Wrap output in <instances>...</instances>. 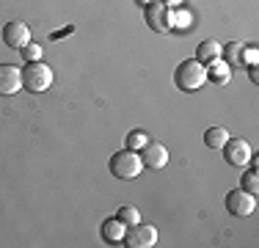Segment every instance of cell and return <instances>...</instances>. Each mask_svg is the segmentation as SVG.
Masks as SVG:
<instances>
[{
    "instance_id": "19",
    "label": "cell",
    "mask_w": 259,
    "mask_h": 248,
    "mask_svg": "<svg viewBox=\"0 0 259 248\" xmlns=\"http://www.w3.org/2000/svg\"><path fill=\"white\" fill-rule=\"evenodd\" d=\"M240 61H248V64H256V47H243V55H240Z\"/></svg>"
},
{
    "instance_id": "3",
    "label": "cell",
    "mask_w": 259,
    "mask_h": 248,
    "mask_svg": "<svg viewBox=\"0 0 259 248\" xmlns=\"http://www.w3.org/2000/svg\"><path fill=\"white\" fill-rule=\"evenodd\" d=\"M204 80H207V66L204 64H199L196 58H188V61H182L180 66H177V72H174V83H177V89L180 91H199L201 86H204Z\"/></svg>"
},
{
    "instance_id": "11",
    "label": "cell",
    "mask_w": 259,
    "mask_h": 248,
    "mask_svg": "<svg viewBox=\"0 0 259 248\" xmlns=\"http://www.w3.org/2000/svg\"><path fill=\"white\" fill-rule=\"evenodd\" d=\"M124 223H121L119 218H108V221H102V240L105 243H121L124 240Z\"/></svg>"
},
{
    "instance_id": "17",
    "label": "cell",
    "mask_w": 259,
    "mask_h": 248,
    "mask_svg": "<svg viewBox=\"0 0 259 248\" xmlns=\"http://www.w3.org/2000/svg\"><path fill=\"white\" fill-rule=\"evenodd\" d=\"M20 53H22V61H41V53H45V50H41V45L28 42V45L20 50Z\"/></svg>"
},
{
    "instance_id": "10",
    "label": "cell",
    "mask_w": 259,
    "mask_h": 248,
    "mask_svg": "<svg viewBox=\"0 0 259 248\" xmlns=\"http://www.w3.org/2000/svg\"><path fill=\"white\" fill-rule=\"evenodd\" d=\"M207 80H212L215 86H226L232 80V66L224 58H215L207 64Z\"/></svg>"
},
{
    "instance_id": "9",
    "label": "cell",
    "mask_w": 259,
    "mask_h": 248,
    "mask_svg": "<svg viewBox=\"0 0 259 248\" xmlns=\"http://www.w3.org/2000/svg\"><path fill=\"white\" fill-rule=\"evenodd\" d=\"M22 89L20 66L14 64H0V97H11Z\"/></svg>"
},
{
    "instance_id": "18",
    "label": "cell",
    "mask_w": 259,
    "mask_h": 248,
    "mask_svg": "<svg viewBox=\"0 0 259 248\" xmlns=\"http://www.w3.org/2000/svg\"><path fill=\"white\" fill-rule=\"evenodd\" d=\"M146 141H149V138H146L144 130H133V133L127 135V149H135V152H138V149L144 146Z\"/></svg>"
},
{
    "instance_id": "12",
    "label": "cell",
    "mask_w": 259,
    "mask_h": 248,
    "mask_svg": "<svg viewBox=\"0 0 259 248\" xmlns=\"http://www.w3.org/2000/svg\"><path fill=\"white\" fill-rule=\"evenodd\" d=\"M215 58H221V45L215 39H207V42H201L199 50H196V61L199 64H209V61H215Z\"/></svg>"
},
{
    "instance_id": "4",
    "label": "cell",
    "mask_w": 259,
    "mask_h": 248,
    "mask_svg": "<svg viewBox=\"0 0 259 248\" xmlns=\"http://www.w3.org/2000/svg\"><path fill=\"white\" fill-rule=\"evenodd\" d=\"M124 245L130 248H152L157 243V229L149 226V223H133V226L124 229V240H121Z\"/></svg>"
},
{
    "instance_id": "1",
    "label": "cell",
    "mask_w": 259,
    "mask_h": 248,
    "mask_svg": "<svg viewBox=\"0 0 259 248\" xmlns=\"http://www.w3.org/2000/svg\"><path fill=\"white\" fill-rule=\"evenodd\" d=\"M20 77H22V89L30 91V94H41L53 86V69L45 61H25L20 69Z\"/></svg>"
},
{
    "instance_id": "6",
    "label": "cell",
    "mask_w": 259,
    "mask_h": 248,
    "mask_svg": "<svg viewBox=\"0 0 259 248\" xmlns=\"http://www.w3.org/2000/svg\"><path fill=\"white\" fill-rule=\"evenodd\" d=\"M226 210H229L234 218H245V215H251L256 210V196L243 190V188L229 190L226 193Z\"/></svg>"
},
{
    "instance_id": "8",
    "label": "cell",
    "mask_w": 259,
    "mask_h": 248,
    "mask_svg": "<svg viewBox=\"0 0 259 248\" xmlns=\"http://www.w3.org/2000/svg\"><path fill=\"white\" fill-rule=\"evenodd\" d=\"M141 160H144V169H163L168 163V149L157 141H146L144 146L138 149Z\"/></svg>"
},
{
    "instance_id": "7",
    "label": "cell",
    "mask_w": 259,
    "mask_h": 248,
    "mask_svg": "<svg viewBox=\"0 0 259 248\" xmlns=\"http://www.w3.org/2000/svg\"><path fill=\"white\" fill-rule=\"evenodd\" d=\"M30 42V28L25 22L14 20V22H6L3 25V45L11 50H22Z\"/></svg>"
},
{
    "instance_id": "2",
    "label": "cell",
    "mask_w": 259,
    "mask_h": 248,
    "mask_svg": "<svg viewBox=\"0 0 259 248\" xmlns=\"http://www.w3.org/2000/svg\"><path fill=\"white\" fill-rule=\"evenodd\" d=\"M108 169L119 179H138L141 171H144V160H141V154L135 149H121V152L110 154Z\"/></svg>"
},
{
    "instance_id": "5",
    "label": "cell",
    "mask_w": 259,
    "mask_h": 248,
    "mask_svg": "<svg viewBox=\"0 0 259 248\" xmlns=\"http://www.w3.org/2000/svg\"><path fill=\"white\" fill-rule=\"evenodd\" d=\"M221 152H224V160H226L229 166H234V169H243V166H248V160H251V154H254V149L248 146V141L232 138V135H229V141L221 146Z\"/></svg>"
},
{
    "instance_id": "15",
    "label": "cell",
    "mask_w": 259,
    "mask_h": 248,
    "mask_svg": "<svg viewBox=\"0 0 259 248\" xmlns=\"http://www.w3.org/2000/svg\"><path fill=\"white\" fill-rule=\"evenodd\" d=\"M116 218H119L124 226H133V223L141 221V213L133 207V204H124V207H119V213H116Z\"/></svg>"
},
{
    "instance_id": "14",
    "label": "cell",
    "mask_w": 259,
    "mask_h": 248,
    "mask_svg": "<svg viewBox=\"0 0 259 248\" xmlns=\"http://www.w3.org/2000/svg\"><path fill=\"white\" fill-rule=\"evenodd\" d=\"M240 55H243V45H240V42H229V45L221 47V58H224L229 66H240V64H243Z\"/></svg>"
},
{
    "instance_id": "13",
    "label": "cell",
    "mask_w": 259,
    "mask_h": 248,
    "mask_svg": "<svg viewBox=\"0 0 259 248\" xmlns=\"http://www.w3.org/2000/svg\"><path fill=\"white\" fill-rule=\"evenodd\" d=\"M229 141V133H226L224 127H209L207 133H204V144H207V149H218L221 152V146Z\"/></svg>"
},
{
    "instance_id": "20",
    "label": "cell",
    "mask_w": 259,
    "mask_h": 248,
    "mask_svg": "<svg viewBox=\"0 0 259 248\" xmlns=\"http://www.w3.org/2000/svg\"><path fill=\"white\" fill-rule=\"evenodd\" d=\"M248 77H251V83H259V69H256V64L248 66Z\"/></svg>"
},
{
    "instance_id": "16",
    "label": "cell",
    "mask_w": 259,
    "mask_h": 248,
    "mask_svg": "<svg viewBox=\"0 0 259 248\" xmlns=\"http://www.w3.org/2000/svg\"><path fill=\"white\" fill-rule=\"evenodd\" d=\"M240 188H243V190H248V193H254V196H256V190H259L256 169H251V171H245V174H243V179H240Z\"/></svg>"
}]
</instances>
